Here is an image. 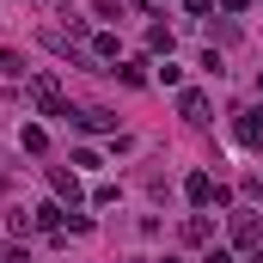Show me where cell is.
<instances>
[{
	"label": "cell",
	"mask_w": 263,
	"mask_h": 263,
	"mask_svg": "<svg viewBox=\"0 0 263 263\" xmlns=\"http://www.w3.org/2000/svg\"><path fill=\"white\" fill-rule=\"evenodd\" d=\"M110 123H117L110 110H80V129H110Z\"/></svg>",
	"instance_id": "cell-4"
},
{
	"label": "cell",
	"mask_w": 263,
	"mask_h": 263,
	"mask_svg": "<svg viewBox=\"0 0 263 263\" xmlns=\"http://www.w3.org/2000/svg\"><path fill=\"white\" fill-rule=\"evenodd\" d=\"M202 110H208V104H202V92H184V117H190V123H202Z\"/></svg>",
	"instance_id": "cell-5"
},
{
	"label": "cell",
	"mask_w": 263,
	"mask_h": 263,
	"mask_svg": "<svg viewBox=\"0 0 263 263\" xmlns=\"http://www.w3.org/2000/svg\"><path fill=\"white\" fill-rule=\"evenodd\" d=\"M251 263H263V251H257V257H251Z\"/></svg>",
	"instance_id": "cell-6"
},
{
	"label": "cell",
	"mask_w": 263,
	"mask_h": 263,
	"mask_svg": "<svg viewBox=\"0 0 263 263\" xmlns=\"http://www.w3.org/2000/svg\"><path fill=\"white\" fill-rule=\"evenodd\" d=\"M239 141L263 147V110H245V123H239Z\"/></svg>",
	"instance_id": "cell-2"
},
{
	"label": "cell",
	"mask_w": 263,
	"mask_h": 263,
	"mask_svg": "<svg viewBox=\"0 0 263 263\" xmlns=\"http://www.w3.org/2000/svg\"><path fill=\"white\" fill-rule=\"evenodd\" d=\"M233 239L251 245V239H257V220H251V214H233Z\"/></svg>",
	"instance_id": "cell-3"
},
{
	"label": "cell",
	"mask_w": 263,
	"mask_h": 263,
	"mask_svg": "<svg viewBox=\"0 0 263 263\" xmlns=\"http://www.w3.org/2000/svg\"><path fill=\"white\" fill-rule=\"evenodd\" d=\"M184 190H190V202H214V196H220L208 172H190V184H184Z\"/></svg>",
	"instance_id": "cell-1"
}]
</instances>
